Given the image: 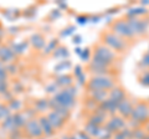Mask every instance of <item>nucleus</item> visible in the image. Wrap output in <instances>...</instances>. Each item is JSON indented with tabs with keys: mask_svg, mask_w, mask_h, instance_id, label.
Returning a JSON list of instances; mask_svg holds the SVG:
<instances>
[{
	"mask_svg": "<svg viewBox=\"0 0 149 139\" xmlns=\"http://www.w3.org/2000/svg\"><path fill=\"white\" fill-rule=\"evenodd\" d=\"M46 118L49 119V122H50V124L52 126V128L55 129H61L63 126H65V120L63 118H61L60 115L57 114V113H55L54 111H51V112H49V114L46 115Z\"/></svg>",
	"mask_w": 149,
	"mask_h": 139,
	"instance_id": "obj_12",
	"label": "nucleus"
},
{
	"mask_svg": "<svg viewBox=\"0 0 149 139\" xmlns=\"http://www.w3.org/2000/svg\"><path fill=\"white\" fill-rule=\"evenodd\" d=\"M112 31H113L114 35H117L118 38H133V32L130 31L129 26L127 24V21L125 20H117L114 22L113 25H112Z\"/></svg>",
	"mask_w": 149,
	"mask_h": 139,
	"instance_id": "obj_8",
	"label": "nucleus"
},
{
	"mask_svg": "<svg viewBox=\"0 0 149 139\" xmlns=\"http://www.w3.org/2000/svg\"><path fill=\"white\" fill-rule=\"evenodd\" d=\"M91 98L96 102V103H102L104 99L108 98V91H103V90H97V91H90Z\"/></svg>",
	"mask_w": 149,
	"mask_h": 139,
	"instance_id": "obj_15",
	"label": "nucleus"
},
{
	"mask_svg": "<svg viewBox=\"0 0 149 139\" xmlns=\"http://www.w3.org/2000/svg\"><path fill=\"white\" fill-rule=\"evenodd\" d=\"M129 26L130 31L133 32V35H143L146 34L149 29V20L148 19H138V17H129L125 20Z\"/></svg>",
	"mask_w": 149,
	"mask_h": 139,
	"instance_id": "obj_5",
	"label": "nucleus"
},
{
	"mask_svg": "<svg viewBox=\"0 0 149 139\" xmlns=\"http://www.w3.org/2000/svg\"><path fill=\"white\" fill-rule=\"evenodd\" d=\"M6 92H8V85H6V82L0 83V93H6Z\"/></svg>",
	"mask_w": 149,
	"mask_h": 139,
	"instance_id": "obj_43",
	"label": "nucleus"
},
{
	"mask_svg": "<svg viewBox=\"0 0 149 139\" xmlns=\"http://www.w3.org/2000/svg\"><path fill=\"white\" fill-rule=\"evenodd\" d=\"M51 16H52V17H58V16H60L58 10H56V13H52V14H51Z\"/></svg>",
	"mask_w": 149,
	"mask_h": 139,
	"instance_id": "obj_48",
	"label": "nucleus"
},
{
	"mask_svg": "<svg viewBox=\"0 0 149 139\" xmlns=\"http://www.w3.org/2000/svg\"><path fill=\"white\" fill-rule=\"evenodd\" d=\"M130 133H132V129L124 128V129H122V131L114 133L113 137H112V139H129L130 138Z\"/></svg>",
	"mask_w": 149,
	"mask_h": 139,
	"instance_id": "obj_23",
	"label": "nucleus"
},
{
	"mask_svg": "<svg viewBox=\"0 0 149 139\" xmlns=\"http://www.w3.org/2000/svg\"><path fill=\"white\" fill-rule=\"evenodd\" d=\"M62 139H70V137H67V136H65V137H62Z\"/></svg>",
	"mask_w": 149,
	"mask_h": 139,
	"instance_id": "obj_52",
	"label": "nucleus"
},
{
	"mask_svg": "<svg viewBox=\"0 0 149 139\" xmlns=\"http://www.w3.org/2000/svg\"><path fill=\"white\" fill-rule=\"evenodd\" d=\"M130 120H136L139 124H144L149 119V108L144 102H138L133 107V112L130 114Z\"/></svg>",
	"mask_w": 149,
	"mask_h": 139,
	"instance_id": "obj_3",
	"label": "nucleus"
},
{
	"mask_svg": "<svg viewBox=\"0 0 149 139\" xmlns=\"http://www.w3.org/2000/svg\"><path fill=\"white\" fill-rule=\"evenodd\" d=\"M82 42V36L81 35H76V36H74V38H73V44H81Z\"/></svg>",
	"mask_w": 149,
	"mask_h": 139,
	"instance_id": "obj_45",
	"label": "nucleus"
},
{
	"mask_svg": "<svg viewBox=\"0 0 149 139\" xmlns=\"http://www.w3.org/2000/svg\"><path fill=\"white\" fill-rule=\"evenodd\" d=\"M114 87V81L108 76H93L90 81L87 82V88L90 91L103 90L108 91Z\"/></svg>",
	"mask_w": 149,
	"mask_h": 139,
	"instance_id": "obj_2",
	"label": "nucleus"
},
{
	"mask_svg": "<svg viewBox=\"0 0 149 139\" xmlns=\"http://www.w3.org/2000/svg\"><path fill=\"white\" fill-rule=\"evenodd\" d=\"M81 52H82V50H81L80 47H77V49H76V54H77V55H81Z\"/></svg>",
	"mask_w": 149,
	"mask_h": 139,
	"instance_id": "obj_50",
	"label": "nucleus"
},
{
	"mask_svg": "<svg viewBox=\"0 0 149 139\" xmlns=\"http://www.w3.org/2000/svg\"><path fill=\"white\" fill-rule=\"evenodd\" d=\"M9 115H10V109L5 107V106L0 104V119H5Z\"/></svg>",
	"mask_w": 149,
	"mask_h": 139,
	"instance_id": "obj_33",
	"label": "nucleus"
},
{
	"mask_svg": "<svg viewBox=\"0 0 149 139\" xmlns=\"http://www.w3.org/2000/svg\"><path fill=\"white\" fill-rule=\"evenodd\" d=\"M125 126H127V124H125V120L120 117V115H112L111 119L107 120L104 123V128L112 134L122 131V129L125 128Z\"/></svg>",
	"mask_w": 149,
	"mask_h": 139,
	"instance_id": "obj_9",
	"label": "nucleus"
},
{
	"mask_svg": "<svg viewBox=\"0 0 149 139\" xmlns=\"http://www.w3.org/2000/svg\"><path fill=\"white\" fill-rule=\"evenodd\" d=\"M88 70H90V72L95 76H107L109 73V68L96 66V65H92V63L88 65Z\"/></svg>",
	"mask_w": 149,
	"mask_h": 139,
	"instance_id": "obj_16",
	"label": "nucleus"
},
{
	"mask_svg": "<svg viewBox=\"0 0 149 139\" xmlns=\"http://www.w3.org/2000/svg\"><path fill=\"white\" fill-rule=\"evenodd\" d=\"M147 129H148V132H149V126H148V127H147Z\"/></svg>",
	"mask_w": 149,
	"mask_h": 139,
	"instance_id": "obj_54",
	"label": "nucleus"
},
{
	"mask_svg": "<svg viewBox=\"0 0 149 139\" xmlns=\"http://www.w3.org/2000/svg\"><path fill=\"white\" fill-rule=\"evenodd\" d=\"M3 129H5V131H13L14 128H15V126H14V118L11 117V115H9L8 118H5L3 120V124H1Z\"/></svg>",
	"mask_w": 149,
	"mask_h": 139,
	"instance_id": "obj_27",
	"label": "nucleus"
},
{
	"mask_svg": "<svg viewBox=\"0 0 149 139\" xmlns=\"http://www.w3.org/2000/svg\"><path fill=\"white\" fill-rule=\"evenodd\" d=\"M74 31H76V27H74V26H70V27H67L66 30H63V32H61V36H65V38H66V36L72 35Z\"/></svg>",
	"mask_w": 149,
	"mask_h": 139,
	"instance_id": "obj_38",
	"label": "nucleus"
},
{
	"mask_svg": "<svg viewBox=\"0 0 149 139\" xmlns=\"http://www.w3.org/2000/svg\"><path fill=\"white\" fill-rule=\"evenodd\" d=\"M14 57H15V55L13 54L10 47H0V60H1V62H11Z\"/></svg>",
	"mask_w": 149,
	"mask_h": 139,
	"instance_id": "obj_18",
	"label": "nucleus"
},
{
	"mask_svg": "<svg viewBox=\"0 0 149 139\" xmlns=\"http://www.w3.org/2000/svg\"><path fill=\"white\" fill-rule=\"evenodd\" d=\"M112 137H113V134L109 133L106 128H101V132H100V136H98L100 139H112Z\"/></svg>",
	"mask_w": 149,
	"mask_h": 139,
	"instance_id": "obj_34",
	"label": "nucleus"
},
{
	"mask_svg": "<svg viewBox=\"0 0 149 139\" xmlns=\"http://www.w3.org/2000/svg\"><path fill=\"white\" fill-rule=\"evenodd\" d=\"M88 20H90V19H88L87 16H83V15H81V16H78V17H77V22H78L80 25H85V24H87Z\"/></svg>",
	"mask_w": 149,
	"mask_h": 139,
	"instance_id": "obj_40",
	"label": "nucleus"
},
{
	"mask_svg": "<svg viewBox=\"0 0 149 139\" xmlns=\"http://www.w3.org/2000/svg\"><path fill=\"white\" fill-rule=\"evenodd\" d=\"M13 118H14V126H15V128H17V129L25 127V124L27 122L25 113H16V114L13 115Z\"/></svg>",
	"mask_w": 149,
	"mask_h": 139,
	"instance_id": "obj_19",
	"label": "nucleus"
},
{
	"mask_svg": "<svg viewBox=\"0 0 149 139\" xmlns=\"http://www.w3.org/2000/svg\"><path fill=\"white\" fill-rule=\"evenodd\" d=\"M83 73V71H82V67L80 66V65H77V66H74V77H80L81 75Z\"/></svg>",
	"mask_w": 149,
	"mask_h": 139,
	"instance_id": "obj_42",
	"label": "nucleus"
},
{
	"mask_svg": "<svg viewBox=\"0 0 149 139\" xmlns=\"http://www.w3.org/2000/svg\"><path fill=\"white\" fill-rule=\"evenodd\" d=\"M72 77L70 76V75H62V76H60L57 80H56V85H57L58 87H63V88H67V87L70 86H72Z\"/></svg>",
	"mask_w": 149,
	"mask_h": 139,
	"instance_id": "obj_20",
	"label": "nucleus"
},
{
	"mask_svg": "<svg viewBox=\"0 0 149 139\" xmlns=\"http://www.w3.org/2000/svg\"><path fill=\"white\" fill-rule=\"evenodd\" d=\"M57 88H58V86L56 85L55 82H52L51 85H49L47 87H46V91H47L49 93H55L56 95V93H57Z\"/></svg>",
	"mask_w": 149,
	"mask_h": 139,
	"instance_id": "obj_37",
	"label": "nucleus"
},
{
	"mask_svg": "<svg viewBox=\"0 0 149 139\" xmlns=\"http://www.w3.org/2000/svg\"><path fill=\"white\" fill-rule=\"evenodd\" d=\"M118 104H119V102L112 99V98H107V99H104L103 102H102V103L98 104V108L104 111L107 114L114 115L116 112H117V109H118Z\"/></svg>",
	"mask_w": 149,
	"mask_h": 139,
	"instance_id": "obj_10",
	"label": "nucleus"
},
{
	"mask_svg": "<svg viewBox=\"0 0 149 139\" xmlns=\"http://www.w3.org/2000/svg\"><path fill=\"white\" fill-rule=\"evenodd\" d=\"M10 111H19L21 108V102L17 101V99H11L10 103H9V107H8Z\"/></svg>",
	"mask_w": 149,
	"mask_h": 139,
	"instance_id": "obj_32",
	"label": "nucleus"
},
{
	"mask_svg": "<svg viewBox=\"0 0 149 139\" xmlns=\"http://www.w3.org/2000/svg\"><path fill=\"white\" fill-rule=\"evenodd\" d=\"M107 122V120L104 118H102L100 117V115H97L93 113L90 118H88V123H91V124H95V126H98V127H102L103 124Z\"/></svg>",
	"mask_w": 149,
	"mask_h": 139,
	"instance_id": "obj_24",
	"label": "nucleus"
},
{
	"mask_svg": "<svg viewBox=\"0 0 149 139\" xmlns=\"http://www.w3.org/2000/svg\"><path fill=\"white\" fill-rule=\"evenodd\" d=\"M133 107H134V106H133L132 102L125 98L124 101L119 102L117 112L120 114V117H122V118H129L130 114H132V112H133Z\"/></svg>",
	"mask_w": 149,
	"mask_h": 139,
	"instance_id": "obj_11",
	"label": "nucleus"
},
{
	"mask_svg": "<svg viewBox=\"0 0 149 139\" xmlns=\"http://www.w3.org/2000/svg\"><path fill=\"white\" fill-rule=\"evenodd\" d=\"M54 56L56 58H67L70 56V54L66 47H57L54 51Z\"/></svg>",
	"mask_w": 149,
	"mask_h": 139,
	"instance_id": "obj_25",
	"label": "nucleus"
},
{
	"mask_svg": "<svg viewBox=\"0 0 149 139\" xmlns=\"http://www.w3.org/2000/svg\"><path fill=\"white\" fill-rule=\"evenodd\" d=\"M35 108L37 112H45L46 109H49V101L47 99H39L35 103Z\"/></svg>",
	"mask_w": 149,
	"mask_h": 139,
	"instance_id": "obj_26",
	"label": "nucleus"
},
{
	"mask_svg": "<svg viewBox=\"0 0 149 139\" xmlns=\"http://www.w3.org/2000/svg\"><path fill=\"white\" fill-rule=\"evenodd\" d=\"M101 128L102 127H98V126H95V124H91V123H86V126H85V133H87L88 136H90L91 138H98L100 136V132H101Z\"/></svg>",
	"mask_w": 149,
	"mask_h": 139,
	"instance_id": "obj_17",
	"label": "nucleus"
},
{
	"mask_svg": "<svg viewBox=\"0 0 149 139\" xmlns=\"http://www.w3.org/2000/svg\"><path fill=\"white\" fill-rule=\"evenodd\" d=\"M141 4H142L143 6H144V5H149V0H143V1H142Z\"/></svg>",
	"mask_w": 149,
	"mask_h": 139,
	"instance_id": "obj_49",
	"label": "nucleus"
},
{
	"mask_svg": "<svg viewBox=\"0 0 149 139\" xmlns=\"http://www.w3.org/2000/svg\"><path fill=\"white\" fill-rule=\"evenodd\" d=\"M139 82H141V85L149 87V71H146L142 73V76L139 77Z\"/></svg>",
	"mask_w": 149,
	"mask_h": 139,
	"instance_id": "obj_31",
	"label": "nucleus"
},
{
	"mask_svg": "<svg viewBox=\"0 0 149 139\" xmlns=\"http://www.w3.org/2000/svg\"><path fill=\"white\" fill-rule=\"evenodd\" d=\"M31 44L34 45L35 49H42L44 46H46V42H45V39L41 36L40 34H35L31 36Z\"/></svg>",
	"mask_w": 149,
	"mask_h": 139,
	"instance_id": "obj_22",
	"label": "nucleus"
},
{
	"mask_svg": "<svg viewBox=\"0 0 149 139\" xmlns=\"http://www.w3.org/2000/svg\"><path fill=\"white\" fill-rule=\"evenodd\" d=\"M141 65H142V66H144V67H149V52L143 56L142 61H141Z\"/></svg>",
	"mask_w": 149,
	"mask_h": 139,
	"instance_id": "obj_39",
	"label": "nucleus"
},
{
	"mask_svg": "<svg viewBox=\"0 0 149 139\" xmlns=\"http://www.w3.org/2000/svg\"><path fill=\"white\" fill-rule=\"evenodd\" d=\"M144 139H149V134H148V136H147L146 138H144Z\"/></svg>",
	"mask_w": 149,
	"mask_h": 139,
	"instance_id": "obj_53",
	"label": "nucleus"
},
{
	"mask_svg": "<svg viewBox=\"0 0 149 139\" xmlns=\"http://www.w3.org/2000/svg\"><path fill=\"white\" fill-rule=\"evenodd\" d=\"M102 39H103V42L107 45V47L111 50L120 52V51L125 50V47H127L124 41L120 38H118L117 35H114L113 32H104V34L102 35Z\"/></svg>",
	"mask_w": 149,
	"mask_h": 139,
	"instance_id": "obj_4",
	"label": "nucleus"
},
{
	"mask_svg": "<svg viewBox=\"0 0 149 139\" xmlns=\"http://www.w3.org/2000/svg\"><path fill=\"white\" fill-rule=\"evenodd\" d=\"M8 68L11 70L10 73H15V72H16V66H8Z\"/></svg>",
	"mask_w": 149,
	"mask_h": 139,
	"instance_id": "obj_47",
	"label": "nucleus"
},
{
	"mask_svg": "<svg viewBox=\"0 0 149 139\" xmlns=\"http://www.w3.org/2000/svg\"><path fill=\"white\" fill-rule=\"evenodd\" d=\"M54 99L57 102L60 106H62V107L67 108V109H71L72 107H74V104H76V99H74V97L70 95L65 88L62 91L57 92V93L54 96Z\"/></svg>",
	"mask_w": 149,
	"mask_h": 139,
	"instance_id": "obj_7",
	"label": "nucleus"
},
{
	"mask_svg": "<svg viewBox=\"0 0 149 139\" xmlns=\"http://www.w3.org/2000/svg\"><path fill=\"white\" fill-rule=\"evenodd\" d=\"M22 133H24V136H26L30 139H39L44 136L42 131H41V128H40L39 120H36L35 118H31V119L27 120Z\"/></svg>",
	"mask_w": 149,
	"mask_h": 139,
	"instance_id": "obj_6",
	"label": "nucleus"
},
{
	"mask_svg": "<svg viewBox=\"0 0 149 139\" xmlns=\"http://www.w3.org/2000/svg\"><path fill=\"white\" fill-rule=\"evenodd\" d=\"M70 139H78L77 136H70Z\"/></svg>",
	"mask_w": 149,
	"mask_h": 139,
	"instance_id": "obj_51",
	"label": "nucleus"
},
{
	"mask_svg": "<svg viewBox=\"0 0 149 139\" xmlns=\"http://www.w3.org/2000/svg\"><path fill=\"white\" fill-rule=\"evenodd\" d=\"M9 134H10V139H21L22 136H24V133L17 128H14L13 131L9 132Z\"/></svg>",
	"mask_w": 149,
	"mask_h": 139,
	"instance_id": "obj_30",
	"label": "nucleus"
},
{
	"mask_svg": "<svg viewBox=\"0 0 149 139\" xmlns=\"http://www.w3.org/2000/svg\"><path fill=\"white\" fill-rule=\"evenodd\" d=\"M147 9L143 8V6H136V8H130L128 9L127 11V17H137L139 15H144V14H147Z\"/></svg>",
	"mask_w": 149,
	"mask_h": 139,
	"instance_id": "obj_21",
	"label": "nucleus"
},
{
	"mask_svg": "<svg viewBox=\"0 0 149 139\" xmlns=\"http://www.w3.org/2000/svg\"><path fill=\"white\" fill-rule=\"evenodd\" d=\"M56 46H57V40H52L51 42L45 47V54H50L51 51L56 50Z\"/></svg>",
	"mask_w": 149,
	"mask_h": 139,
	"instance_id": "obj_36",
	"label": "nucleus"
},
{
	"mask_svg": "<svg viewBox=\"0 0 149 139\" xmlns=\"http://www.w3.org/2000/svg\"><path fill=\"white\" fill-rule=\"evenodd\" d=\"M108 98H112L117 102H122L125 99V92L120 87H113L108 92Z\"/></svg>",
	"mask_w": 149,
	"mask_h": 139,
	"instance_id": "obj_14",
	"label": "nucleus"
},
{
	"mask_svg": "<svg viewBox=\"0 0 149 139\" xmlns=\"http://www.w3.org/2000/svg\"><path fill=\"white\" fill-rule=\"evenodd\" d=\"M101 20V16H98V15H96V16H92L91 17V21L92 22H95V24H97V22H98Z\"/></svg>",
	"mask_w": 149,
	"mask_h": 139,
	"instance_id": "obj_46",
	"label": "nucleus"
},
{
	"mask_svg": "<svg viewBox=\"0 0 149 139\" xmlns=\"http://www.w3.org/2000/svg\"><path fill=\"white\" fill-rule=\"evenodd\" d=\"M39 124H40V128L42 131V134L46 137H52L55 134V129L52 128V126L50 124L49 119L46 117H40L39 118Z\"/></svg>",
	"mask_w": 149,
	"mask_h": 139,
	"instance_id": "obj_13",
	"label": "nucleus"
},
{
	"mask_svg": "<svg viewBox=\"0 0 149 139\" xmlns=\"http://www.w3.org/2000/svg\"><path fill=\"white\" fill-rule=\"evenodd\" d=\"M65 90H66V91H67V92H68V93L71 95V96L76 97V95H77V88H76V87L70 86V87H67V88H65Z\"/></svg>",
	"mask_w": 149,
	"mask_h": 139,
	"instance_id": "obj_41",
	"label": "nucleus"
},
{
	"mask_svg": "<svg viewBox=\"0 0 149 139\" xmlns=\"http://www.w3.org/2000/svg\"><path fill=\"white\" fill-rule=\"evenodd\" d=\"M80 57H81V60H83V61H86V62L90 61V57H91V51H90V49L86 47L85 50H82Z\"/></svg>",
	"mask_w": 149,
	"mask_h": 139,
	"instance_id": "obj_35",
	"label": "nucleus"
},
{
	"mask_svg": "<svg viewBox=\"0 0 149 139\" xmlns=\"http://www.w3.org/2000/svg\"><path fill=\"white\" fill-rule=\"evenodd\" d=\"M70 67H71V62L70 61H61L58 65L55 66V71L60 72V71H63V70H68Z\"/></svg>",
	"mask_w": 149,
	"mask_h": 139,
	"instance_id": "obj_29",
	"label": "nucleus"
},
{
	"mask_svg": "<svg viewBox=\"0 0 149 139\" xmlns=\"http://www.w3.org/2000/svg\"><path fill=\"white\" fill-rule=\"evenodd\" d=\"M146 137H147L146 132L141 128H137V129H132V133H130L129 139H144Z\"/></svg>",
	"mask_w": 149,
	"mask_h": 139,
	"instance_id": "obj_28",
	"label": "nucleus"
},
{
	"mask_svg": "<svg viewBox=\"0 0 149 139\" xmlns=\"http://www.w3.org/2000/svg\"><path fill=\"white\" fill-rule=\"evenodd\" d=\"M114 58H116V55L111 49H108L104 45H97L95 49V54H93V58L90 63L108 68L113 63Z\"/></svg>",
	"mask_w": 149,
	"mask_h": 139,
	"instance_id": "obj_1",
	"label": "nucleus"
},
{
	"mask_svg": "<svg viewBox=\"0 0 149 139\" xmlns=\"http://www.w3.org/2000/svg\"><path fill=\"white\" fill-rule=\"evenodd\" d=\"M77 81H78L80 85H85V83H86V76H85V73H82L80 77H77Z\"/></svg>",
	"mask_w": 149,
	"mask_h": 139,
	"instance_id": "obj_44",
	"label": "nucleus"
}]
</instances>
